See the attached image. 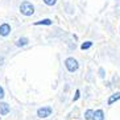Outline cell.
Masks as SVG:
<instances>
[{
  "label": "cell",
  "instance_id": "e0dca14e",
  "mask_svg": "<svg viewBox=\"0 0 120 120\" xmlns=\"http://www.w3.org/2000/svg\"><path fill=\"white\" fill-rule=\"evenodd\" d=\"M104 85H106L107 88H112V87H113L112 83H111V81H106V83H104Z\"/></svg>",
  "mask_w": 120,
  "mask_h": 120
},
{
  "label": "cell",
  "instance_id": "6da1fadb",
  "mask_svg": "<svg viewBox=\"0 0 120 120\" xmlns=\"http://www.w3.org/2000/svg\"><path fill=\"white\" fill-rule=\"evenodd\" d=\"M64 65H65V69H66L69 73L74 74L79 70V61L74 57H67L66 60L64 61Z\"/></svg>",
  "mask_w": 120,
  "mask_h": 120
},
{
  "label": "cell",
  "instance_id": "7a4b0ae2",
  "mask_svg": "<svg viewBox=\"0 0 120 120\" xmlns=\"http://www.w3.org/2000/svg\"><path fill=\"white\" fill-rule=\"evenodd\" d=\"M20 13L26 16V17L33 16V15H34V5H33L30 1H28V0L22 1V3L20 4Z\"/></svg>",
  "mask_w": 120,
  "mask_h": 120
},
{
  "label": "cell",
  "instance_id": "4fadbf2b",
  "mask_svg": "<svg viewBox=\"0 0 120 120\" xmlns=\"http://www.w3.org/2000/svg\"><path fill=\"white\" fill-rule=\"evenodd\" d=\"M111 83H112L113 87H116V86H120V77L117 74H115L112 78H111Z\"/></svg>",
  "mask_w": 120,
  "mask_h": 120
},
{
  "label": "cell",
  "instance_id": "5bb4252c",
  "mask_svg": "<svg viewBox=\"0 0 120 120\" xmlns=\"http://www.w3.org/2000/svg\"><path fill=\"white\" fill-rule=\"evenodd\" d=\"M42 1H44V4H45V5H48V7H54L58 0H42Z\"/></svg>",
  "mask_w": 120,
  "mask_h": 120
},
{
  "label": "cell",
  "instance_id": "ac0fdd59",
  "mask_svg": "<svg viewBox=\"0 0 120 120\" xmlns=\"http://www.w3.org/2000/svg\"><path fill=\"white\" fill-rule=\"evenodd\" d=\"M119 34H120V25H119Z\"/></svg>",
  "mask_w": 120,
  "mask_h": 120
},
{
  "label": "cell",
  "instance_id": "3957f363",
  "mask_svg": "<svg viewBox=\"0 0 120 120\" xmlns=\"http://www.w3.org/2000/svg\"><path fill=\"white\" fill-rule=\"evenodd\" d=\"M54 109L52 106H42L40 107L38 109H37V117H40V119H48V117H50L52 115H53Z\"/></svg>",
  "mask_w": 120,
  "mask_h": 120
},
{
  "label": "cell",
  "instance_id": "277c9868",
  "mask_svg": "<svg viewBox=\"0 0 120 120\" xmlns=\"http://www.w3.org/2000/svg\"><path fill=\"white\" fill-rule=\"evenodd\" d=\"M120 100V91H115L112 92L111 95H108V99H107V106H113L116 102Z\"/></svg>",
  "mask_w": 120,
  "mask_h": 120
},
{
  "label": "cell",
  "instance_id": "ba28073f",
  "mask_svg": "<svg viewBox=\"0 0 120 120\" xmlns=\"http://www.w3.org/2000/svg\"><path fill=\"white\" fill-rule=\"evenodd\" d=\"M28 44H29V38H28V37H20V38L16 40L15 45L17 46V48H24V46H26Z\"/></svg>",
  "mask_w": 120,
  "mask_h": 120
},
{
  "label": "cell",
  "instance_id": "8992f818",
  "mask_svg": "<svg viewBox=\"0 0 120 120\" xmlns=\"http://www.w3.org/2000/svg\"><path fill=\"white\" fill-rule=\"evenodd\" d=\"M11 112V106L5 102H0V115L1 116H5Z\"/></svg>",
  "mask_w": 120,
  "mask_h": 120
},
{
  "label": "cell",
  "instance_id": "30bf717a",
  "mask_svg": "<svg viewBox=\"0 0 120 120\" xmlns=\"http://www.w3.org/2000/svg\"><path fill=\"white\" fill-rule=\"evenodd\" d=\"M94 46V41H91V40H87V41H85V42L81 44V50H90Z\"/></svg>",
  "mask_w": 120,
  "mask_h": 120
},
{
  "label": "cell",
  "instance_id": "2e32d148",
  "mask_svg": "<svg viewBox=\"0 0 120 120\" xmlns=\"http://www.w3.org/2000/svg\"><path fill=\"white\" fill-rule=\"evenodd\" d=\"M4 96H5V91H4V88L0 86V100H3Z\"/></svg>",
  "mask_w": 120,
  "mask_h": 120
},
{
  "label": "cell",
  "instance_id": "9c48e42d",
  "mask_svg": "<svg viewBox=\"0 0 120 120\" xmlns=\"http://www.w3.org/2000/svg\"><path fill=\"white\" fill-rule=\"evenodd\" d=\"M34 26H40V25H46V26H50L53 25V20L52 19H42V20H38V21H34L33 22Z\"/></svg>",
  "mask_w": 120,
  "mask_h": 120
},
{
  "label": "cell",
  "instance_id": "8fae6325",
  "mask_svg": "<svg viewBox=\"0 0 120 120\" xmlns=\"http://www.w3.org/2000/svg\"><path fill=\"white\" fill-rule=\"evenodd\" d=\"M94 111H95V109L87 108L85 112H83V119H85V120H92V116H94Z\"/></svg>",
  "mask_w": 120,
  "mask_h": 120
},
{
  "label": "cell",
  "instance_id": "7c38bea8",
  "mask_svg": "<svg viewBox=\"0 0 120 120\" xmlns=\"http://www.w3.org/2000/svg\"><path fill=\"white\" fill-rule=\"evenodd\" d=\"M98 77L102 79V81H106L107 78V70L104 69V67H99L98 69Z\"/></svg>",
  "mask_w": 120,
  "mask_h": 120
},
{
  "label": "cell",
  "instance_id": "5b68a950",
  "mask_svg": "<svg viewBox=\"0 0 120 120\" xmlns=\"http://www.w3.org/2000/svg\"><path fill=\"white\" fill-rule=\"evenodd\" d=\"M11 30H12V28H11V25L8 24V22H3V24L0 25V36H1V37L9 36Z\"/></svg>",
  "mask_w": 120,
  "mask_h": 120
},
{
  "label": "cell",
  "instance_id": "9a60e30c",
  "mask_svg": "<svg viewBox=\"0 0 120 120\" xmlns=\"http://www.w3.org/2000/svg\"><path fill=\"white\" fill-rule=\"evenodd\" d=\"M81 99V90L79 88H77L74 92V96H73V102H77V100H79Z\"/></svg>",
  "mask_w": 120,
  "mask_h": 120
},
{
  "label": "cell",
  "instance_id": "52a82bcc",
  "mask_svg": "<svg viewBox=\"0 0 120 120\" xmlns=\"http://www.w3.org/2000/svg\"><path fill=\"white\" fill-rule=\"evenodd\" d=\"M92 120H106V113L102 108H98L94 111V116H92Z\"/></svg>",
  "mask_w": 120,
  "mask_h": 120
}]
</instances>
